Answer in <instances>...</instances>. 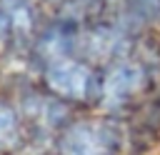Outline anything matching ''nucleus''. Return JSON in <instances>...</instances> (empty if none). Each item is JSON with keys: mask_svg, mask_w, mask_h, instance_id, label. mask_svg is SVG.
Here are the masks:
<instances>
[{"mask_svg": "<svg viewBox=\"0 0 160 155\" xmlns=\"http://www.w3.org/2000/svg\"><path fill=\"white\" fill-rule=\"evenodd\" d=\"M118 148L120 132L108 122H78L60 138L62 155H115Z\"/></svg>", "mask_w": 160, "mask_h": 155, "instance_id": "f257e3e1", "label": "nucleus"}, {"mask_svg": "<svg viewBox=\"0 0 160 155\" xmlns=\"http://www.w3.org/2000/svg\"><path fill=\"white\" fill-rule=\"evenodd\" d=\"M45 82L50 85L52 92L62 95V98H85L88 90H90V82H92V75L90 70L78 62V60H70V58H58L50 62L48 72H45Z\"/></svg>", "mask_w": 160, "mask_h": 155, "instance_id": "f03ea898", "label": "nucleus"}, {"mask_svg": "<svg viewBox=\"0 0 160 155\" xmlns=\"http://www.w3.org/2000/svg\"><path fill=\"white\" fill-rule=\"evenodd\" d=\"M160 12V0H128V15L132 20H152Z\"/></svg>", "mask_w": 160, "mask_h": 155, "instance_id": "39448f33", "label": "nucleus"}, {"mask_svg": "<svg viewBox=\"0 0 160 155\" xmlns=\"http://www.w3.org/2000/svg\"><path fill=\"white\" fill-rule=\"evenodd\" d=\"M5 32V22H2V18H0V35Z\"/></svg>", "mask_w": 160, "mask_h": 155, "instance_id": "0eeeda50", "label": "nucleus"}, {"mask_svg": "<svg viewBox=\"0 0 160 155\" xmlns=\"http://www.w3.org/2000/svg\"><path fill=\"white\" fill-rule=\"evenodd\" d=\"M15 132H18V115L12 108L0 102V142L15 138Z\"/></svg>", "mask_w": 160, "mask_h": 155, "instance_id": "423d86ee", "label": "nucleus"}, {"mask_svg": "<svg viewBox=\"0 0 160 155\" xmlns=\"http://www.w3.org/2000/svg\"><path fill=\"white\" fill-rule=\"evenodd\" d=\"M145 85V70L135 62H118L110 68L105 85H102V98L110 105H118L135 92H140Z\"/></svg>", "mask_w": 160, "mask_h": 155, "instance_id": "7ed1b4c3", "label": "nucleus"}, {"mask_svg": "<svg viewBox=\"0 0 160 155\" xmlns=\"http://www.w3.org/2000/svg\"><path fill=\"white\" fill-rule=\"evenodd\" d=\"M0 18L5 28L15 32H28L35 22V8L30 0H0Z\"/></svg>", "mask_w": 160, "mask_h": 155, "instance_id": "20e7f679", "label": "nucleus"}]
</instances>
